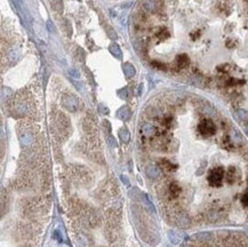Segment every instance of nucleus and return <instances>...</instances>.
I'll use <instances>...</instances> for the list:
<instances>
[{
	"mask_svg": "<svg viewBox=\"0 0 248 247\" xmlns=\"http://www.w3.org/2000/svg\"><path fill=\"white\" fill-rule=\"evenodd\" d=\"M62 104L63 106L69 110V111H77L79 108V101L77 97L72 95H64L62 98Z\"/></svg>",
	"mask_w": 248,
	"mask_h": 247,
	"instance_id": "obj_1",
	"label": "nucleus"
},
{
	"mask_svg": "<svg viewBox=\"0 0 248 247\" xmlns=\"http://www.w3.org/2000/svg\"><path fill=\"white\" fill-rule=\"evenodd\" d=\"M161 7V1L160 0H145L143 2V9L145 12H157Z\"/></svg>",
	"mask_w": 248,
	"mask_h": 247,
	"instance_id": "obj_2",
	"label": "nucleus"
},
{
	"mask_svg": "<svg viewBox=\"0 0 248 247\" xmlns=\"http://www.w3.org/2000/svg\"><path fill=\"white\" fill-rule=\"evenodd\" d=\"M190 64V58L186 54H180V55L176 56L175 58V65L177 70H181V69H185L188 65Z\"/></svg>",
	"mask_w": 248,
	"mask_h": 247,
	"instance_id": "obj_3",
	"label": "nucleus"
},
{
	"mask_svg": "<svg viewBox=\"0 0 248 247\" xmlns=\"http://www.w3.org/2000/svg\"><path fill=\"white\" fill-rule=\"evenodd\" d=\"M145 173H146V175L149 176L150 179H152V180H157V179H159L160 175H161L160 168L158 167V166H156V165H149V166L146 167V169H145Z\"/></svg>",
	"mask_w": 248,
	"mask_h": 247,
	"instance_id": "obj_4",
	"label": "nucleus"
},
{
	"mask_svg": "<svg viewBox=\"0 0 248 247\" xmlns=\"http://www.w3.org/2000/svg\"><path fill=\"white\" fill-rule=\"evenodd\" d=\"M157 132H158L157 128L154 127V126H152V125H150V124L144 125L143 128H142V133L145 136H154L157 134Z\"/></svg>",
	"mask_w": 248,
	"mask_h": 247,
	"instance_id": "obj_5",
	"label": "nucleus"
},
{
	"mask_svg": "<svg viewBox=\"0 0 248 247\" xmlns=\"http://www.w3.org/2000/svg\"><path fill=\"white\" fill-rule=\"evenodd\" d=\"M122 69H124V73H125V76H126L127 78L134 77V74H135V68H134L132 64H129V63L124 64Z\"/></svg>",
	"mask_w": 248,
	"mask_h": 247,
	"instance_id": "obj_6",
	"label": "nucleus"
},
{
	"mask_svg": "<svg viewBox=\"0 0 248 247\" xmlns=\"http://www.w3.org/2000/svg\"><path fill=\"white\" fill-rule=\"evenodd\" d=\"M130 116H132V112H130V110L128 109L127 106L121 108L119 111H118V117L122 120H128L130 118Z\"/></svg>",
	"mask_w": 248,
	"mask_h": 247,
	"instance_id": "obj_7",
	"label": "nucleus"
},
{
	"mask_svg": "<svg viewBox=\"0 0 248 247\" xmlns=\"http://www.w3.org/2000/svg\"><path fill=\"white\" fill-rule=\"evenodd\" d=\"M52 7L57 13L63 12V1L62 0H52Z\"/></svg>",
	"mask_w": 248,
	"mask_h": 247,
	"instance_id": "obj_8",
	"label": "nucleus"
},
{
	"mask_svg": "<svg viewBox=\"0 0 248 247\" xmlns=\"http://www.w3.org/2000/svg\"><path fill=\"white\" fill-rule=\"evenodd\" d=\"M119 136L124 143H127L128 141H129V138H130V134H129L127 128H121L119 132Z\"/></svg>",
	"mask_w": 248,
	"mask_h": 247,
	"instance_id": "obj_9",
	"label": "nucleus"
},
{
	"mask_svg": "<svg viewBox=\"0 0 248 247\" xmlns=\"http://www.w3.org/2000/svg\"><path fill=\"white\" fill-rule=\"evenodd\" d=\"M110 52L112 53V55L117 56V57L121 56V50H120L119 46L117 44H112L111 46H110Z\"/></svg>",
	"mask_w": 248,
	"mask_h": 247,
	"instance_id": "obj_10",
	"label": "nucleus"
},
{
	"mask_svg": "<svg viewBox=\"0 0 248 247\" xmlns=\"http://www.w3.org/2000/svg\"><path fill=\"white\" fill-rule=\"evenodd\" d=\"M159 39H161V40H165V39H167L168 37H169V33H168V31L166 30V29H160L159 31L157 32V34H156Z\"/></svg>",
	"mask_w": 248,
	"mask_h": 247,
	"instance_id": "obj_11",
	"label": "nucleus"
},
{
	"mask_svg": "<svg viewBox=\"0 0 248 247\" xmlns=\"http://www.w3.org/2000/svg\"><path fill=\"white\" fill-rule=\"evenodd\" d=\"M151 64L153 65V66H154V68L159 69V70H162V71H167V65H166L165 63H162V62H159V61H153Z\"/></svg>",
	"mask_w": 248,
	"mask_h": 247,
	"instance_id": "obj_12",
	"label": "nucleus"
},
{
	"mask_svg": "<svg viewBox=\"0 0 248 247\" xmlns=\"http://www.w3.org/2000/svg\"><path fill=\"white\" fill-rule=\"evenodd\" d=\"M230 68H231L230 64H228V63L221 64V65L217 66V71H220L221 73H228L229 70H230Z\"/></svg>",
	"mask_w": 248,
	"mask_h": 247,
	"instance_id": "obj_13",
	"label": "nucleus"
},
{
	"mask_svg": "<svg viewBox=\"0 0 248 247\" xmlns=\"http://www.w3.org/2000/svg\"><path fill=\"white\" fill-rule=\"evenodd\" d=\"M105 30H106V32H108V34H109V37L111 38L112 40H116L117 39V33H116V31L112 29V28H110L108 24H106V26H105Z\"/></svg>",
	"mask_w": 248,
	"mask_h": 247,
	"instance_id": "obj_14",
	"label": "nucleus"
},
{
	"mask_svg": "<svg viewBox=\"0 0 248 247\" xmlns=\"http://www.w3.org/2000/svg\"><path fill=\"white\" fill-rule=\"evenodd\" d=\"M106 141H108V143H109V145L110 146H112V148H114V146H117V141H116V138L113 137V136H109L108 138H106Z\"/></svg>",
	"mask_w": 248,
	"mask_h": 247,
	"instance_id": "obj_15",
	"label": "nucleus"
},
{
	"mask_svg": "<svg viewBox=\"0 0 248 247\" xmlns=\"http://www.w3.org/2000/svg\"><path fill=\"white\" fill-rule=\"evenodd\" d=\"M169 238H170V240H172L173 243H175V244H177V243L181 240V239H178V238H177V236H176V232H174V231L169 232Z\"/></svg>",
	"mask_w": 248,
	"mask_h": 247,
	"instance_id": "obj_16",
	"label": "nucleus"
},
{
	"mask_svg": "<svg viewBox=\"0 0 248 247\" xmlns=\"http://www.w3.org/2000/svg\"><path fill=\"white\" fill-rule=\"evenodd\" d=\"M47 28L50 32H55V25H54V23L52 21H48L47 22Z\"/></svg>",
	"mask_w": 248,
	"mask_h": 247,
	"instance_id": "obj_17",
	"label": "nucleus"
},
{
	"mask_svg": "<svg viewBox=\"0 0 248 247\" xmlns=\"http://www.w3.org/2000/svg\"><path fill=\"white\" fill-rule=\"evenodd\" d=\"M69 73H70V76L73 77V78H79V73L76 71L74 69H71V70L69 71Z\"/></svg>",
	"mask_w": 248,
	"mask_h": 247,
	"instance_id": "obj_18",
	"label": "nucleus"
},
{
	"mask_svg": "<svg viewBox=\"0 0 248 247\" xmlns=\"http://www.w3.org/2000/svg\"><path fill=\"white\" fill-rule=\"evenodd\" d=\"M100 110H101V112H102L103 114L109 113V109H108V108H105V106H103V105H100Z\"/></svg>",
	"mask_w": 248,
	"mask_h": 247,
	"instance_id": "obj_19",
	"label": "nucleus"
},
{
	"mask_svg": "<svg viewBox=\"0 0 248 247\" xmlns=\"http://www.w3.org/2000/svg\"><path fill=\"white\" fill-rule=\"evenodd\" d=\"M121 180H122V182H125V183H126V185H129V182H128L127 177H125V176H121Z\"/></svg>",
	"mask_w": 248,
	"mask_h": 247,
	"instance_id": "obj_20",
	"label": "nucleus"
}]
</instances>
